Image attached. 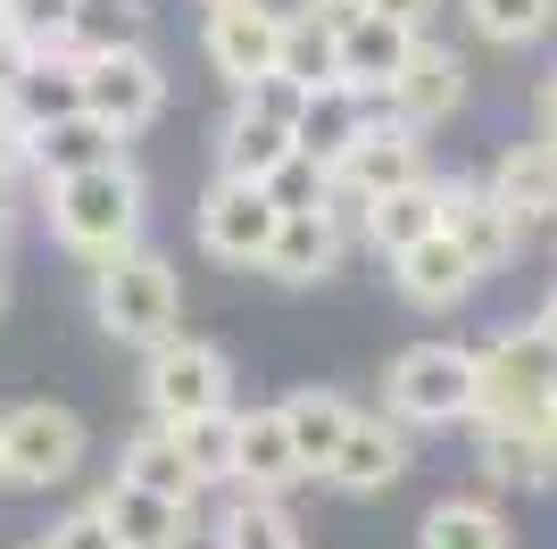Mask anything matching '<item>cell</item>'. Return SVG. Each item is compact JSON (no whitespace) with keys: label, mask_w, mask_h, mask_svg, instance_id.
I'll return each instance as SVG.
<instances>
[{"label":"cell","mask_w":557,"mask_h":549,"mask_svg":"<svg viewBox=\"0 0 557 549\" xmlns=\"http://www.w3.org/2000/svg\"><path fill=\"white\" fill-rule=\"evenodd\" d=\"M417 42H424V34H408V25H392V17L342 25V75H333V84L367 91L374 109H383V91H392V75L408 68V50H417Z\"/></svg>","instance_id":"cell-23"},{"label":"cell","mask_w":557,"mask_h":549,"mask_svg":"<svg viewBox=\"0 0 557 549\" xmlns=\"http://www.w3.org/2000/svg\"><path fill=\"white\" fill-rule=\"evenodd\" d=\"M0 317H9V258H0Z\"/></svg>","instance_id":"cell-43"},{"label":"cell","mask_w":557,"mask_h":549,"mask_svg":"<svg viewBox=\"0 0 557 549\" xmlns=\"http://www.w3.org/2000/svg\"><path fill=\"white\" fill-rule=\"evenodd\" d=\"M533 325H541V342H549V350H557V283H549V292H541V308H533Z\"/></svg>","instance_id":"cell-42"},{"label":"cell","mask_w":557,"mask_h":549,"mask_svg":"<svg viewBox=\"0 0 557 549\" xmlns=\"http://www.w3.org/2000/svg\"><path fill=\"white\" fill-rule=\"evenodd\" d=\"M42 233H50V251L75 258L84 274L125 258V251H141L150 242V175L134 159H109V167H84V175L50 183Z\"/></svg>","instance_id":"cell-1"},{"label":"cell","mask_w":557,"mask_h":549,"mask_svg":"<svg viewBox=\"0 0 557 549\" xmlns=\"http://www.w3.org/2000/svg\"><path fill=\"white\" fill-rule=\"evenodd\" d=\"M325 183H333V167H325V159L292 150V159L267 175V200H275V208H317V200H325Z\"/></svg>","instance_id":"cell-35"},{"label":"cell","mask_w":557,"mask_h":549,"mask_svg":"<svg viewBox=\"0 0 557 549\" xmlns=\"http://www.w3.org/2000/svg\"><path fill=\"white\" fill-rule=\"evenodd\" d=\"M458 25L499 59H524L557 34V0H458Z\"/></svg>","instance_id":"cell-28"},{"label":"cell","mask_w":557,"mask_h":549,"mask_svg":"<svg viewBox=\"0 0 557 549\" xmlns=\"http://www.w3.org/2000/svg\"><path fill=\"white\" fill-rule=\"evenodd\" d=\"M308 483L300 450H292V425L283 408H233V491H258V500H292Z\"/></svg>","instance_id":"cell-13"},{"label":"cell","mask_w":557,"mask_h":549,"mask_svg":"<svg viewBox=\"0 0 557 549\" xmlns=\"http://www.w3.org/2000/svg\"><path fill=\"white\" fill-rule=\"evenodd\" d=\"M175 441H184L200 491H233V408H225V416H191V425H175Z\"/></svg>","instance_id":"cell-33"},{"label":"cell","mask_w":557,"mask_h":549,"mask_svg":"<svg viewBox=\"0 0 557 549\" xmlns=\"http://www.w3.org/2000/svg\"><path fill=\"white\" fill-rule=\"evenodd\" d=\"M442 233L474 258L483 283H491V274H508L516 258H524V242H533V233L516 225V208L499 200L483 175H442Z\"/></svg>","instance_id":"cell-11"},{"label":"cell","mask_w":557,"mask_h":549,"mask_svg":"<svg viewBox=\"0 0 557 549\" xmlns=\"http://www.w3.org/2000/svg\"><path fill=\"white\" fill-rule=\"evenodd\" d=\"M84 308H92V333L116 350H159L166 333H184V274L159 242L109 258V267L84 274Z\"/></svg>","instance_id":"cell-2"},{"label":"cell","mask_w":557,"mask_h":549,"mask_svg":"<svg viewBox=\"0 0 557 549\" xmlns=\"http://www.w3.org/2000/svg\"><path fill=\"white\" fill-rule=\"evenodd\" d=\"M25 175H34V134H25L17 117L0 109V192H17Z\"/></svg>","instance_id":"cell-38"},{"label":"cell","mask_w":557,"mask_h":549,"mask_svg":"<svg viewBox=\"0 0 557 549\" xmlns=\"http://www.w3.org/2000/svg\"><path fill=\"white\" fill-rule=\"evenodd\" d=\"M349 242L317 217V208H283V225H275V251H267V283H283V292H325L333 274H342Z\"/></svg>","instance_id":"cell-20"},{"label":"cell","mask_w":557,"mask_h":549,"mask_svg":"<svg viewBox=\"0 0 557 549\" xmlns=\"http://www.w3.org/2000/svg\"><path fill=\"white\" fill-rule=\"evenodd\" d=\"M466 91H474V59H466L449 34H424V42L408 50V68L392 75V91H383V117L417 125V134H442L449 117L466 109Z\"/></svg>","instance_id":"cell-9"},{"label":"cell","mask_w":557,"mask_h":549,"mask_svg":"<svg viewBox=\"0 0 557 549\" xmlns=\"http://www.w3.org/2000/svg\"><path fill=\"white\" fill-rule=\"evenodd\" d=\"M100 508H109V525L125 549H209V516L184 500H159V491H134V483H100L92 491Z\"/></svg>","instance_id":"cell-17"},{"label":"cell","mask_w":557,"mask_h":549,"mask_svg":"<svg viewBox=\"0 0 557 549\" xmlns=\"http://www.w3.org/2000/svg\"><path fill=\"white\" fill-rule=\"evenodd\" d=\"M342 183H358L367 200H383V192H408V183H433L442 167H433V134H417V125H399V117L374 109V125L358 142H349V159L333 167Z\"/></svg>","instance_id":"cell-12"},{"label":"cell","mask_w":557,"mask_h":549,"mask_svg":"<svg viewBox=\"0 0 557 549\" xmlns=\"http://www.w3.org/2000/svg\"><path fill=\"white\" fill-rule=\"evenodd\" d=\"M109 159H125V134H109L92 109H84V117H59V125L34 134V192L84 175V167H109Z\"/></svg>","instance_id":"cell-24"},{"label":"cell","mask_w":557,"mask_h":549,"mask_svg":"<svg viewBox=\"0 0 557 549\" xmlns=\"http://www.w3.org/2000/svg\"><path fill=\"white\" fill-rule=\"evenodd\" d=\"M317 217H325V225L342 233L349 251H367V217H374V200L358 192V183H342V175H333V183H325V200H317Z\"/></svg>","instance_id":"cell-37"},{"label":"cell","mask_w":557,"mask_h":549,"mask_svg":"<svg viewBox=\"0 0 557 549\" xmlns=\"http://www.w3.org/2000/svg\"><path fill=\"white\" fill-rule=\"evenodd\" d=\"M292 150H300V142H292V125H267V117H250V109H233V100H225V117H216V175L267 183Z\"/></svg>","instance_id":"cell-29"},{"label":"cell","mask_w":557,"mask_h":549,"mask_svg":"<svg viewBox=\"0 0 557 549\" xmlns=\"http://www.w3.org/2000/svg\"><path fill=\"white\" fill-rule=\"evenodd\" d=\"M374 125V100L367 91H349V84H317L308 91V109H300V125H292V142H300L308 159H325V167H342L349 159V142Z\"/></svg>","instance_id":"cell-27"},{"label":"cell","mask_w":557,"mask_h":549,"mask_svg":"<svg viewBox=\"0 0 557 549\" xmlns=\"http://www.w3.org/2000/svg\"><path fill=\"white\" fill-rule=\"evenodd\" d=\"M408 475H417V434H408L399 416H383V408H358L342 457L325 466V491L333 500H392Z\"/></svg>","instance_id":"cell-10"},{"label":"cell","mask_w":557,"mask_h":549,"mask_svg":"<svg viewBox=\"0 0 557 549\" xmlns=\"http://www.w3.org/2000/svg\"><path fill=\"white\" fill-rule=\"evenodd\" d=\"M442 9L449 0H367V17H392V25H408V34H433Z\"/></svg>","instance_id":"cell-39"},{"label":"cell","mask_w":557,"mask_h":549,"mask_svg":"<svg viewBox=\"0 0 557 549\" xmlns=\"http://www.w3.org/2000/svg\"><path fill=\"white\" fill-rule=\"evenodd\" d=\"M166 100H175V75H166V59L150 42L134 50H109V59H84V109L109 125V134H150L166 117Z\"/></svg>","instance_id":"cell-7"},{"label":"cell","mask_w":557,"mask_h":549,"mask_svg":"<svg viewBox=\"0 0 557 549\" xmlns=\"http://www.w3.org/2000/svg\"><path fill=\"white\" fill-rule=\"evenodd\" d=\"M116 483L159 491V500H184V508L209 500V491H200V475H191V457H184V441H175V425H150V416L116 441Z\"/></svg>","instance_id":"cell-22"},{"label":"cell","mask_w":557,"mask_h":549,"mask_svg":"<svg viewBox=\"0 0 557 549\" xmlns=\"http://www.w3.org/2000/svg\"><path fill=\"white\" fill-rule=\"evenodd\" d=\"M283 17L292 9H275V0H216V9H200V59H209L216 84L242 91L258 75H283Z\"/></svg>","instance_id":"cell-8"},{"label":"cell","mask_w":557,"mask_h":549,"mask_svg":"<svg viewBox=\"0 0 557 549\" xmlns=\"http://www.w3.org/2000/svg\"><path fill=\"white\" fill-rule=\"evenodd\" d=\"M283 408V425H292V450H300V466H308V483H325V466L342 457V441H349V425H358V391H342V383H292L275 400Z\"/></svg>","instance_id":"cell-18"},{"label":"cell","mask_w":557,"mask_h":549,"mask_svg":"<svg viewBox=\"0 0 557 549\" xmlns=\"http://www.w3.org/2000/svg\"><path fill=\"white\" fill-rule=\"evenodd\" d=\"M474 292H483V274H474V258H466L449 233H433V242H417L408 258H392V300L408 317H458Z\"/></svg>","instance_id":"cell-14"},{"label":"cell","mask_w":557,"mask_h":549,"mask_svg":"<svg viewBox=\"0 0 557 549\" xmlns=\"http://www.w3.org/2000/svg\"><path fill=\"white\" fill-rule=\"evenodd\" d=\"M75 9H84V0H0V25H9V42H25V50H67Z\"/></svg>","instance_id":"cell-32"},{"label":"cell","mask_w":557,"mask_h":549,"mask_svg":"<svg viewBox=\"0 0 557 549\" xmlns=\"http://www.w3.org/2000/svg\"><path fill=\"white\" fill-rule=\"evenodd\" d=\"M0 500H9V466H0Z\"/></svg>","instance_id":"cell-45"},{"label":"cell","mask_w":557,"mask_h":549,"mask_svg":"<svg viewBox=\"0 0 557 549\" xmlns=\"http://www.w3.org/2000/svg\"><path fill=\"white\" fill-rule=\"evenodd\" d=\"M283 75H292L300 91L333 84V75H342V34L317 25L308 9H292V17H283Z\"/></svg>","instance_id":"cell-31"},{"label":"cell","mask_w":557,"mask_h":549,"mask_svg":"<svg viewBox=\"0 0 557 549\" xmlns=\"http://www.w3.org/2000/svg\"><path fill=\"white\" fill-rule=\"evenodd\" d=\"M466 457H474L483 491H516V500L557 491V441L524 434V425H466Z\"/></svg>","instance_id":"cell-15"},{"label":"cell","mask_w":557,"mask_h":549,"mask_svg":"<svg viewBox=\"0 0 557 549\" xmlns=\"http://www.w3.org/2000/svg\"><path fill=\"white\" fill-rule=\"evenodd\" d=\"M275 225H283V208L267 200V183L209 175V183H200V200H191V242H200V258L225 267V274H258V267H267Z\"/></svg>","instance_id":"cell-6"},{"label":"cell","mask_w":557,"mask_h":549,"mask_svg":"<svg viewBox=\"0 0 557 549\" xmlns=\"http://www.w3.org/2000/svg\"><path fill=\"white\" fill-rule=\"evenodd\" d=\"M292 9H308V17H317V25H333V34L367 17V0H292Z\"/></svg>","instance_id":"cell-40"},{"label":"cell","mask_w":557,"mask_h":549,"mask_svg":"<svg viewBox=\"0 0 557 549\" xmlns=\"http://www.w3.org/2000/svg\"><path fill=\"white\" fill-rule=\"evenodd\" d=\"M549 251H557V233H549Z\"/></svg>","instance_id":"cell-47"},{"label":"cell","mask_w":557,"mask_h":549,"mask_svg":"<svg viewBox=\"0 0 557 549\" xmlns=\"http://www.w3.org/2000/svg\"><path fill=\"white\" fill-rule=\"evenodd\" d=\"M42 541H50V549H125V541H116V525H109V508H100V500H75V508H59Z\"/></svg>","instance_id":"cell-34"},{"label":"cell","mask_w":557,"mask_h":549,"mask_svg":"<svg viewBox=\"0 0 557 549\" xmlns=\"http://www.w3.org/2000/svg\"><path fill=\"white\" fill-rule=\"evenodd\" d=\"M150 42V0H84L75 9V59H109V50Z\"/></svg>","instance_id":"cell-30"},{"label":"cell","mask_w":557,"mask_h":549,"mask_svg":"<svg viewBox=\"0 0 557 549\" xmlns=\"http://www.w3.org/2000/svg\"><path fill=\"white\" fill-rule=\"evenodd\" d=\"M433 233H442V175L374 200V217H367V258H374V267H392V258H408L417 242H433Z\"/></svg>","instance_id":"cell-26"},{"label":"cell","mask_w":557,"mask_h":549,"mask_svg":"<svg viewBox=\"0 0 557 549\" xmlns=\"http://www.w3.org/2000/svg\"><path fill=\"white\" fill-rule=\"evenodd\" d=\"M533 125H541V134L557 142V68L541 75V91H533Z\"/></svg>","instance_id":"cell-41"},{"label":"cell","mask_w":557,"mask_h":549,"mask_svg":"<svg viewBox=\"0 0 557 549\" xmlns=\"http://www.w3.org/2000/svg\"><path fill=\"white\" fill-rule=\"evenodd\" d=\"M17 549H50V541H42V533H34V541H17Z\"/></svg>","instance_id":"cell-44"},{"label":"cell","mask_w":557,"mask_h":549,"mask_svg":"<svg viewBox=\"0 0 557 549\" xmlns=\"http://www.w3.org/2000/svg\"><path fill=\"white\" fill-rule=\"evenodd\" d=\"M200 9H216V0H200Z\"/></svg>","instance_id":"cell-46"},{"label":"cell","mask_w":557,"mask_h":549,"mask_svg":"<svg viewBox=\"0 0 557 549\" xmlns=\"http://www.w3.org/2000/svg\"><path fill=\"white\" fill-rule=\"evenodd\" d=\"M209 549H308L292 500H258V491H225L209 508Z\"/></svg>","instance_id":"cell-25"},{"label":"cell","mask_w":557,"mask_h":549,"mask_svg":"<svg viewBox=\"0 0 557 549\" xmlns=\"http://www.w3.org/2000/svg\"><path fill=\"white\" fill-rule=\"evenodd\" d=\"M374 408L399 416L408 434H466L474 425V342H408L383 366Z\"/></svg>","instance_id":"cell-3"},{"label":"cell","mask_w":557,"mask_h":549,"mask_svg":"<svg viewBox=\"0 0 557 549\" xmlns=\"http://www.w3.org/2000/svg\"><path fill=\"white\" fill-rule=\"evenodd\" d=\"M233 391H242L233 358L216 342H200V333H166L159 350H141V408H150V425L225 416V408H242Z\"/></svg>","instance_id":"cell-5"},{"label":"cell","mask_w":557,"mask_h":549,"mask_svg":"<svg viewBox=\"0 0 557 549\" xmlns=\"http://www.w3.org/2000/svg\"><path fill=\"white\" fill-rule=\"evenodd\" d=\"M0 109L17 117L25 134H42L59 117H84V59L75 50H25L9 91H0Z\"/></svg>","instance_id":"cell-19"},{"label":"cell","mask_w":557,"mask_h":549,"mask_svg":"<svg viewBox=\"0 0 557 549\" xmlns=\"http://www.w3.org/2000/svg\"><path fill=\"white\" fill-rule=\"evenodd\" d=\"M417 549H516V516L499 491H442L417 516Z\"/></svg>","instance_id":"cell-21"},{"label":"cell","mask_w":557,"mask_h":549,"mask_svg":"<svg viewBox=\"0 0 557 549\" xmlns=\"http://www.w3.org/2000/svg\"><path fill=\"white\" fill-rule=\"evenodd\" d=\"M0 466L17 500H50L92 466V425L67 400H9L0 408Z\"/></svg>","instance_id":"cell-4"},{"label":"cell","mask_w":557,"mask_h":549,"mask_svg":"<svg viewBox=\"0 0 557 549\" xmlns=\"http://www.w3.org/2000/svg\"><path fill=\"white\" fill-rule=\"evenodd\" d=\"M233 109H250V117H267V125H300V109H308V91L292 84V75H258V84H242V91H233Z\"/></svg>","instance_id":"cell-36"},{"label":"cell","mask_w":557,"mask_h":549,"mask_svg":"<svg viewBox=\"0 0 557 549\" xmlns=\"http://www.w3.org/2000/svg\"><path fill=\"white\" fill-rule=\"evenodd\" d=\"M483 183L516 208L524 233H557V142L541 134V125L524 142H499V159L483 167Z\"/></svg>","instance_id":"cell-16"}]
</instances>
